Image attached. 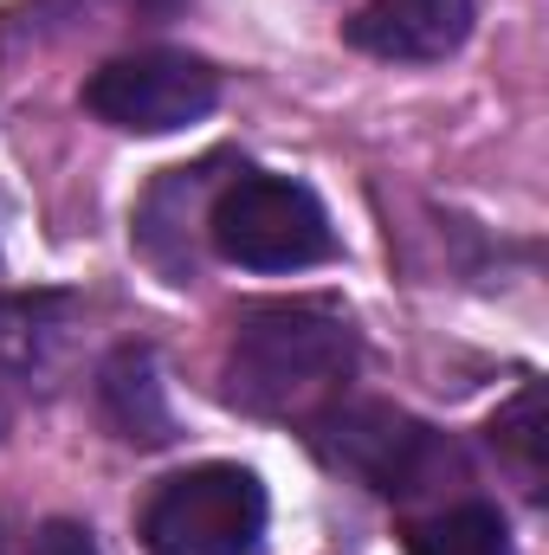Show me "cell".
<instances>
[{
  "label": "cell",
  "mask_w": 549,
  "mask_h": 555,
  "mask_svg": "<svg viewBox=\"0 0 549 555\" xmlns=\"http://www.w3.org/2000/svg\"><path fill=\"white\" fill-rule=\"evenodd\" d=\"M408 555H511V537L491 504H452V511L413 524Z\"/></svg>",
  "instance_id": "8"
},
{
  "label": "cell",
  "mask_w": 549,
  "mask_h": 555,
  "mask_svg": "<svg viewBox=\"0 0 549 555\" xmlns=\"http://www.w3.org/2000/svg\"><path fill=\"white\" fill-rule=\"evenodd\" d=\"M465 33H472V0H369L349 20V46L356 52L401 59V65L459 52Z\"/></svg>",
  "instance_id": "6"
},
{
  "label": "cell",
  "mask_w": 549,
  "mask_h": 555,
  "mask_svg": "<svg viewBox=\"0 0 549 555\" xmlns=\"http://www.w3.org/2000/svg\"><path fill=\"white\" fill-rule=\"evenodd\" d=\"M104 408L124 426V439H137V446H162L168 439V408H162V382H155L149 349H124L104 369Z\"/></svg>",
  "instance_id": "7"
},
{
  "label": "cell",
  "mask_w": 549,
  "mask_h": 555,
  "mask_svg": "<svg viewBox=\"0 0 549 555\" xmlns=\"http://www.w3.org/2000/svg\"><path fill=\"white\" fill-rule=\"evenodd\" d=\"M33 555H104V550L91 543V530H85V524H72V517H52V524H39Z\"/></svg>",
  "instance_id": "10"
},
{
  "label": "cell",
  "mask_w": 549,
  "mask_h": 555,
  "mask_svg": "<svg viewBox=\"0 0 549 555\" xmlns=\"http://www.w3.org/2000/svg\"><path fill=\"white\" fill-rule=\"evenodd\" d=\"M207 240L227 266L246 272H304L336 253L323 201L291 175H233L214 194Z\"/></svg>",
  "instance_id": "2"
},
{
  "label": "cell",
  "mask_w": 549,
  "mask_h": 555,
  "mask_svg": "<svg viewBox=\"0 0 549 555\" xmlns=\"http://www.w3.org/2000/svg\"><path fill=\"white\" fill-rule=\"evenodd\" d=\"M310 446L323 465L349 472L356 485L382 498H413L439 478V465L452 472V446L433 426L408 420L401 408H382V401H330L310 420Z\"/></svg>",
  "instance_id": "4"
},
{
  "label": "cell",
  "mask_w": 549,
  "mask_h": 555,
  "mask_svg": "<svg viewBox=\"0 0 549 555\" xmlns=\"http://www.w3.org/2000/svg\"><path fill=\"white\" fill-rule=\"evenodd\" d=\"M266 543V485L246 465L175 472L142 504L149 555H253Z\"/></svg>",
  "instance_id": "3"
},
{
  "label": "cell",
  "mask_w": 549,
  "mask_h": 555,
  "mask_svg": "<svg viewBox=\"0 0 549 555\" xmlns=\"http://www.w3.org/2000/svg\"><path fill=\"white\" fill-rule=\"evenodd\" d=\"M491 439H498V452H511V465L524 472V485L544 491V388L537 382L491 420Z\"/></svg>",
  "instance_id": "9"
},
{
  "label": "cell",
  "mask_w": 549,
  "mask_h": 555,
  "mask_svg": "<svg viewBox=\"0 0 549 555\" xmlns=\"http://www.w3.org/2000/svg\"><path fill=\"white\" fill-rule=\"evenodd\" d=\"M214 104H220V72L207 59H188V52H130V59L98 65L85 85V111L111 130H130V137L188 130Z\"/></svg>",
  "instance_id": "5"
},
{
  "label": "cell",
  "mask_w": 549,
  "mask_h": 555,
  "mask_svg": "<svg viewBox=\"0 0 549 555\" xmlns=\"http://www.w3.org/2000/svg\"><path fill=\"white\" fill-rule=\"evenodd\" d=\"M356 369V336L317 304H259L233 323L227 401L259 420H317L343 401Z\"/></svg>",
  "instance_id": "1"
}]
</instances>
